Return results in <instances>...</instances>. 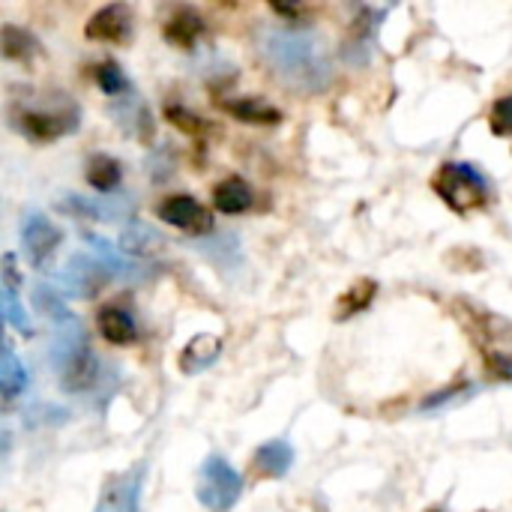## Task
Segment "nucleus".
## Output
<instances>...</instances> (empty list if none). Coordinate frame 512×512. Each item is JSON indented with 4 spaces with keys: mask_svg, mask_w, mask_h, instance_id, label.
I'll list each match as a JSON object with an SVG mask.
<instances>
[{
    "mask_svg": "<svg viewBox=\"0 0 512 512\" xmlns=\"http://www.w3.org/2000/svg\"><path fill=\"white\" fill-rule=\"evenodd\" d=\"M3 318H6V324H9L12 330H18L24 339L33 336V324H30L24 306L18 303V288H6V285H3Z\"/></svg>",
    "mask_w": 512,
    "mask_h": 512,
    "instance_id": "28",
    "label": "nucleus"
},
{
    "mask_svg": "<svg viewBox=\"0 0 512 512\" xmlns=\"http://www.w3.org/2000/svg\"><path fill=\"white\" fill-rule=\"evenodd\" d=\"M294 465V447L288 441H270L264 447L255 450V468L264 474V477H285Z\"/></svg>",
    "mask_w": 512,
    "mask_h": 512,
    "instance_id": "21",
    "label": "nucleus"
},
{
    "mask_svg": "<svg viewBox=\"0 0 512 512\" xmlns=\"http://www.w3.org/2000/svg\"><path fill=\"white\" fill-rule=\"evenodd\" d=\"M141 486H144V465H135L111 477L93 512H141Z\"/></svg>",
    "mask_w": 512,
    "mask_h": 512,
    "instance_id": "10",
    "label": "nucleus"
},
{
    "mask_svg": "<svg viewBox=\"0 0 512 512\" xmlns=\"http://www.w3.org/2000/svg\"><path fill=\"white\" fill-rule=\"evenodd\" d=\"M165 117H168L180 132H186V135H204V132H207L204 117H198L195 111H189V108H183V105H168V108H165Z\"/></svg>",
    "mask_w": 512,
    "mask_h": 512,
    "instance_id": "29",
    "label": "nucleus"
},
{
    "mask_svg": "<svg viewBox=\"0 0 512 512\" xmlns=\"http://www.w3.org/2000/svg\"><path fill=\"white\" fill-rule=\"evenodd\" d=\"M117 246H120L123 252H129V255L147 261V258H156V255L165 252V237H162V231H156V228L147 225V222H132V225H126V228L120 231Z\"/></svg>",
    "mask_w": 512,
    "mask_h": 512,
    "instance_id": "18",
    "label": "nucleus"
},
{
    "mask_svg": "<svg viewBox=\"0 0 512 512\" xmlns=\"http://www.w3.org/2000/svg\"><path fill=\"white\" fill-rule=\"evenodd\" d=\"M24 387H27V372H24V366L18 363V357L12 354V348L6 342L3 357H0V393H3V402L9 405Z\"/></svg>",
    "mask_w": 512,
    "mask_h": 512,
    "instance_id": "25",
    "label": "nucleus"
},
{
    "mask_svg": "<svg viewBox=\"0 0 512 512\" xmlns=\"http://www.w3.org/2000/svg\"><path fill=\"white\" fill-rule=\"evenodd\" d=\"M432 189L459 216H468V213L480 210L486 204V198H489L486 177L474 165H468V162H447V165H441V171L432 180Z\"/></svg>",
    "mask_w": 512,
    "mask_h": 512,
    "instance_id": "3",
    "label": "nucleus"
},
{
    "mask_svg": "<svg viewBox=\"0 0 512 512\" xmlns=\"http://www.w3.org/2000/svg\"><path fill=\"white\" fill-rule=\"evenodd\" d=\"M375 294H378V282H375V279H360V282H354V285L339 297L333 315H336L339 321H348V318H354L357 312H366V309L372 306Z\"/></svg>",
    "mask_w": 512,
    "mask_h": 512,
    "instance_id": "24",
    "label": "nucleus"
},
{
    "mask_svg": "<svg viewBox=\"0 0 512 512\" xmlns=\"http://www.w3.org/2000/svg\"><path fill=\"white\" fill-rule=\"evenodd\" d=\"M381 18H384V15L375 12V9H366V6L360 9V15H357L354 24H351L348 39H345V48H342V54H345L348 63L360 66V63L369 60V48H372V39H375V30H378V21H381Z\"/></svg>",
    "mask_w": 512,
    "mask_h": 512,
    "instance_id": "13",
    "label": "nucleus"
},
{
    "mask_svg": "<svg viewBox=\"0 0 512 512\" xmlns=\"http://www.w3.org/2000/svg\"><path fill=\"white\" fill-rule=\"evenodd\" d=\"M108 279L111 273L96 255H72L63 270V288L75 300H93L108 285Z\"/></svg>",
    "mask_w": 512,
    "mask_h": 512,
    "instance_id": "7",
    "label": "nucleus"
},
{
    "mask_svg": "<svg viewBox=\"0 0 512 512\" xmlns=\"http://www.w3.org/2000/svg\"><path fill=\"white\" fill-rule=\"evenodd\" d=\"M219 108L231 114L234 120L252 123V126H276L282 120V111L258 96H237V99H222Z\"/></svg>",
    "mask_w": 512,
    "mask_h": 512,
    "instance_id": "17",
    "label": "nucleus"
},
{
    "mask_svg": "<svg viewBox=\"0 0 512 512\" xmlns=\"http://www.w3.org/2000/svg\"><path fill=\"white\" fill-rule=\"evenodd\" d=\"M204 30H207V24H204V18L192 6H177L171 12V18L165 21V27H162L165 39L174 42L183 51H192L198 45V39L204 36Z\"/></svg>",
    "mask_w": 512,
    "mask_h": 512,
    "instance_id": "14",
    "label": "nucleus"
},
{
    "mask_svg": "<svg viewBox=\"0 0 512 512\" xmlns=\"http://www.w3.org/2000/svg\"><path fill=\"white\" fill-rule=\"evenodd\" d=\"M15 126L30 138V141H57L63 135H72L81 126V111L75 102L60 99L54 108H15L12 111Z\"/></svg>",
    "mask_w": 512,
    "mask_h": 512,
    "instance_id": "4",
    "label": "nucleus"
},
{
    "mask_svg": "<svg viewBox=\"0 0 512 512\" xmlns=\"http://www.w3.org/2000/svg\"><path fill=\"white\" fill-rule=\"evenodd\" d=\"M132 6L129 3H108L102 9H96L87 18L84 36L93 42H111V45H123L132 39Z\"/></svg>",
    "mask_w": 512,
    "mask_h": 512,
    "instance_id": "9",
    "label": "nucleus"
},
{
    "mask_svg": "<svg viewBox=\"0 0 512 512\" xmlns=\"http://www.w3.org/2000/svg\"><path fill=\"white\" fill-rule=\"evenodd\" d=\"M84 240H87V246L96 252V258L108 267V273H114V276H120V279H126V282H141V279H150V276H153L144 264H135V261L120 258V255H117V252L102 240V237L87 234Z\"/></svg>",
    "mask_w": 512,
    "mask_h": 512,
    "instance_id": "20",
    "label": "nucleus"
},
{
    "mask_svg": "<svg viewBox=\"0 0 512 512\" xmlns=\"http://www.w3.org/2000/svg\"><path fill=\"white\" fill-rule=\"evenodd\" d=\"M0 45H3V57L15 60V63H30L33 57H39V42L30 30L18 27V24H3L0 33Z\"/></svg>",
    "mask_w": 512,
    "mask_h": 512,
    "instance_id": "22",
    "label": "nucleus"
},
{
    "mask_svg": "<svg viewBox=\"0 0 512 512\" xmlns=\"http://www.w3.org/2000/svg\"><path fill=\"white\" fill-rule=\"evenodd\" d=\"M255 201V192L246 180L240 177H225L216 189H213V204L219 213H228V216H237V213H246Z\"/></svg>",
    "mask_w": 512,
    "mask_h": 512,
    "instance_id": "19",
    "label": "nucleus"
},
{
    "mask_svg": "<svg viewBox=\"0 0 512 512\" xmlns=\"http://www.w3.org/2000/svg\"><path fill=\"white\" fill-rule=\"evenodd\" d=\"M57 210L78 219H99V222H129L135 216V201L129 195H105V198H81L66 195L57 201Z\"/></svg>",
    "mask_w": 512,
    "mask_h": 512,
    "instance_id": "6",
    "label": "nucleus"
},
{
    "mask_svg": "<svg viewBox=\"0 0 512 512\" xmlns=\"http://www.w3.org/2000/svg\"><path fill=\"white\" fill-rule=\"evenodd\" d=\"M222 354V339L219 336H210V333H198L186 342V348L180 351V372L183 375H201L207 372Z\"/></svg>",
    "mask_w": 512,
    "mask_h": 512,
    "instance_id": "16",
    "label": "nucleus"
},
{
    "mask_svg": "<svg viewBox=\"0 0 512 512\" xmlns=\"http://www.w3.org/2000/svg\"><path fill=\"white\" fill-rule=\"evenodd\" d=\"M51 360H54V369L60 375V387L66 393H84L96 384V372H99V363H96V354L90 348V339L87 333L75 324H66L54 342H51Z\"/></svg>",
    "mask_w": 512,
    "mask_h": 512,
    "instance_id": "2",
    "label": "nucleus"
},
{
    "mask_svg": "<svg viewBox=\"0 0 512 512\" xmlns=\"http://www.w3.org/2000/svg\"><path fill=\"white\" fill-rule=\"evenodd\" d=\"M195 492H198V501L207 512H231L243 495V477L222 456H210L201 465V477H198Z\"/></svg>",
    "mask_w": 512,
    "mask_h": 512,
    "instance_id": "5",
    "label": "nucleus"
},
{
    "mask_svg": "<svg viewBox=\"0 0 512 512\" xmlns=\"http://www.w3.org/2000/svg\"><path fill=\"white\" fill-rule=\"evenodd\" d=\"M489 126L498 138H512V96H504L495 102L489 114Z\"/></svg>",
    "mask_w": 512,
    "mask_h": 512,
    "instance_id": "30",
    "label": "nucleus"
},
{
    "mask_svg": "<svg viewBox=\"0 0 512 512\" xmlns=\"http://www.w3.org/2000/svg\"><path fill=\"white\" fill-rule=\"evenodd\" d=\"M93 75H96V84L102 87V93H108L111 99H117V96H123V93L132 90L129 81H126V75H123V69L114 60H102Z\"/></svg>",
    "mask_w": 512,
    "mask_h": 512,
    "instance_id": "27",
    "label": "nucleus"
},
{
    "mask_svg": "<svg viewBox=\"0 0 512 512\" xmlns=\"http://www.w3.org/2000/svg\"><path fill=\"white\" fill-rule=\"evenodd\" d=\"M261 57L276 81L300 96L324 93L333 81V60L327 45L291 27H270L261 33Z\"/></svg>",
    "mask_w": 512,
    "mask_h": 512,
    "instance_id": "1",
    "label": "nucleus"
},
{
    "mask_svg": "<svg viewBox=\"0 0 512 512\" xmlns=\"http://www.w3.org/2000/svg\"><path fill=\"white\" fill-rule=\"evenodd\" d=\"M96 324L108 345L126 348V345L138 342V324H135L132 312H126L123 306H102L96 315Z\"/></svg>",
    "mask_w": 512,
    "mask_h": 512,
    "instance_id": "15",
    "label": "nucleus"
},
{
    "mask_svg": "<svg viewBox=\"0 0 512 512\" xmlns=\"http://www.w3.org/2000/svg\"><path fill=\"white\" fill-rule=\"evenodd\" d=\"M21 243H24L27 261H30L36 270H42V267L54 258V252H57V246H60V231H57V225L48 222L42 213H27L24 222H21Z\"/></svg>",
    "mask_w": 512,
    "mask_h": 512,
    "instance_id": "11",
    "label": "nucleus"
},
{
    "mask_svg": "<svg viewBox=\"0 0 512 512\" xmlns=\"http://www.w3.org/2000/svg\"><path fill=\"white\" fill-rule=\"evenodd\" d=\"M108 114H111V120H114L129 138H135L138 144H150V141L156 138V120H153L150 108H147L132 90L123 93V96H117V99H111V102H108Z\"/></svg>",
    "mask_w": 512,
    "mask_h": 512,
    "instance_id": "8",
    "label": "nucleus"
},
{
    "mask_svg": "<svg viewBox=\"0 0 512 512\" xmlns=\"http://www.w3.org/2000/svg\"><path fill=\"white\" fill-rule=\"evenodd\" d=\"M123 180V165L108 156V153H96L87 159V183L96 192H114Z\"/></svg>",
    "mask_w": 512,
    "mask_h": 512,
    "instance_id": "23",
    "label": "nucleus"
},
{
    "mask_svg": "<svg viewBox=\"0 0 512 512\" xmlns=\"http://www.w3.org/2000/svg\"><path fill=\"white\" fill-rule=\"evenodd\" d=\"M156 213H159L162 222H168L171 228H180L186 234H210L213 231L210 210L201 201L189 198V195H171V198H165Z\"/></svg>",
    "mask_w": 512,
    "mask_h": 512,
    "instance_id": "12",
    "label": "nucleus"
},
{
    "mask_svg": "<svg viewBox=\"0 0 512 512\" xmlns=\"http://www.w3.org/2000/svg\"><path fill=\"white\" fill-rule=\"evenodd\" d=\"M33 306H36V312H42L45 318H51V321H57V324H75V318H72V312H69V306H66V300L51 288V285H36L33 288Z\"/></svg>",
    "mask_w": 512,
    "mask_h": 512,
    "instance_id": "26",
    "label": "nucleus"
}]
</instances>
